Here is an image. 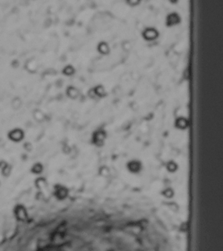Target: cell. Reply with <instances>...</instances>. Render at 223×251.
I'll return each mask as SVG.
<instances>
[{"label": "cell", "mask_w": 223, "mask_h": 251, "mask_svg": "<svg viewBox=\"0 0 223 251\" xmlns=\"http://www.w3.org/2000/svg\"><path fill=\"white\" fill-rule=\"evenodd\" d=\"M106 137V132L103 129L97 130L92 135V142L96 147H102L104 145V141Z\"/></svg>", "instance_id": "1"}, {"label": "cell", "mask_w": 223, "mask_h": 251, "mask_svg": "<svg viewBox=\"0 0 223 251\" xmlns=\"http://www.w3.org/2000/svg\"><path fill=\"white\" fill-rule=\"evenodd\" d=\"M24 132L23 130L20 129H16L14 130H12L9 133H8V138L13 142H20L24 138Z\"/></svg>", "instance_id": "3"}, {"label": "cell", "mask_w": 223, "mask_h": 251, "mask_svg": "<svg viewBox=\"0 0 223 251\" xmlns=\"http://www.w3.org/2000/svg\"><path fill=\"white\" fill-rule=\"evenodd\" d=\"M127 3L128 4H130V5L136 6L139 4L140 1H138V0H128V1H127Z\"/></svg>", "instance_id": "12"}, {"label": "cell", "mask_w": 223, "mask_h": 251, "mask_svg": "<svg viewBox=\"0 0 223 251\" xmlns=\"http://www.w3.org/2000/svg\"><path fill=\"white\" fill-rule=\"evenodd\" d=\"M178 22V16L177 14H170L167 16V26H172L176 23Z\"/></svg>", "instance_id": "8"}, {"label": "cell", "mask_w": 223, "mask_h": 251, "mask_svg": "<svg viewBox=\"0 0 223 251\" xmlns=\"http://www.w3.org/2000/svg\"><path fill=\"white\" fill-rule=\"evenodd\" d=\"M128 167L130 171H132L133 173H137L139 172L140 169H141V164L138 161L133 160V161H131V162L128 163Z\"/></svg>", "instance_id": "6"}, {"label": "cell", "mask_w": 223, "mask_h": 251, "mask_svg": "<svg viewBox=\"0 0 223 251\" xmlns=\"http://www.w3.org/2000/svg\"><path fill=\"white\" fill-rule=\"evenodd\" d=\"M62 73H63L65 75L70 76V75H74V68L72 66H67L64 68V70L62 71Z\"/></svg>", "instance_id": "9"}, {"label": "cell", "mask_w": 223, "mask_h": 251, "mask_svg": "<svg viewBox=\"0 0 223 251\" xmlns=\"http://www.w3.org/2000/svg\"><path fill=\"white\" fill-rule=\"evenodd\" d=\"M42 169H43L42 165H40V164H36L33 168V172H34L35 173H39L42 171Z\"/></svg>", "instance_id": "10"}, {"label": "cell", "mask_w": 223, "mask_h": 251, "mask_svg": "<svg viewBox=\"0 0 223 251\" xmlns=\"http://www.w3.org/2000/svg\"><path fill=\"white\" fill-rule=\"evenodd\" d=\"M88 94L89 97H90V98H92V99H96V98H97V97H98V96H96V92H95V89H90V90L88 91Z\"/></svg>", "instance_id": "11"}, {"label": "cell", "mask_w": 223, "mask_h": 251, "mask_svg": "<svg viewBox=\"0 0 223 251\" xmlns=\"http://www.w3.org/2000/svg\"><path fill=\"white\" fill-rule=\"evenodd\" d=\"M97 49L100 53L103 55H107L110 53V48L106 42H101L97 46Z\"/></svg>", "instance_id": "5"}, {"label": "cell", "mask_w": 223, "mask_h": 251, "mask_svg": "<svg viewBox=\"0 0 223 251\" xmlns=\"http://www.w3.org/2000/svg\"><path fill=\"white\" fill-rule=\"evenodd\" d=\"M142 36L145 40L151 41L154 40L159 36L158 31L154 28H146L142 32Z\"/></svg>", "instance_id": "2"}, {"label": "cell", "mask_w": 223, "mask_h": 251, "mask_svg": "<svg viewBox=\"0 0 223 251\" xmlns=\"http://www.w3.org/2000/svg\"><path fill=\"white\" fill-rule=\"evenodd\" d=\"M96 92V96L98 97H104L106 96V92L105 90V88L102 85H97L96 88H94Z\"/></svg>", "instance_id": "7"}, {"label": "cell", "mask_w": 223, "mask_h": 251, "mask_svg": "<svg viewBox=\"0 0 223 251\" xmlns=\"http://www.w3.org/2000/svg\"><path fill=\"white\" fill-rule=\"evenodd\" d=\"M66 94L70 98L76 99L79 96V92L76 88H74L73 86H70L66 89Z\"/></svg>", "instance_id": "4"}]
</instances>
